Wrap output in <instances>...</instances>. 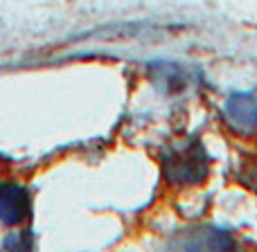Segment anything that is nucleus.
I'll return each mask as SVG.
<instances>
[{
	"label": "nucleus",
	"mask_w": 257,
	"mask_h": 252,
	"mask_svg": "<svg viewBox=\"0 0 257 252\" xmlns=\"http://www.w3.org/2000/svg\"><path fill=\"white\" fill-rule=\"evenodd\" d=\"M183 248H201V250H226L232 245V236L214 227L196 230L190 241H183Z\"/></svg>",
	"instance_id": "nucleus-4"
},
{
	"label": "nucleus",
	"mask_w": 257,
	"mask_h": 252,
	"mask_svg": "<svg viewBox=\"0 0 257 252\" xmlns=\"http://www.w3.org/2000/svg\"><path fill=\"white\" fill-rule=\"evenodd\" d=\"M154 75H158L156 84L163 86V88H169V90H181L185 86V75L181 72V68L172 66V63H154L149 66Z\"/></svg>",
	"instance_id": "nucleus-5"
},
{
	"label": "nucleus",
	"mask_w": 257,
	"mask_h": 252,
	"mask_svg": "<svg viewBox=\"0 0 257 252\" xmlns=\"http://www.w3.org/2000/svg\"><path fill=\"white\" fill-rule=\"evenodd\" d=\"M30 216V194L23 185L3 182L0 185V223L14 227Z\"/></svg>",
	"instance_id": "nucleus-2"
},
{
	"label": "nucleus",
	"mask_w": 257,
	"mask_h": 252,
	"mask_svg": "<svg viewBox=\"0 0 257 252\" xmlns=\"http://www.w3.org/2000/svg\"><path fill=\"white\" fill-rule=\"evenodd\" d=\"M210 171V158L199 140L176 149L165 158V176L172 185H199Z\"/></svg>",
	"instance_id": "nucleus-1"
},
{
	"label": "nucleus",
	"mask_w": 257,
	"mask_h": 252,
	"mask_svg": "<svg viewBox=\"0 0 257 252\" xmlns=\"http://www.w3.org/2000/svg\"><path fill=\"white\" fill-rule=\"evenodd\" d=\"M223 117L235 131H253L257 128V97L253 93H232L223 106Z\"/></svg>",
	"instance_id": "nucleus-3"
},
{
	"label": "nucleus",
	"mask_w": 257,
	"mask_h": 252,
	"mask_svg": "<svg viewBox=\"0 0 257 252\" xmlns=\"http://www.w3.org/2000/svg\"><path fill=\"white\" fill-rule=\"evenodd\" d=\"M241 180H244L250 189L257 191V158H253V160H248V162H246L244 171H241Z\"/></svg>",
	"instance_id": "nucleus-6"
}]
</instances>
